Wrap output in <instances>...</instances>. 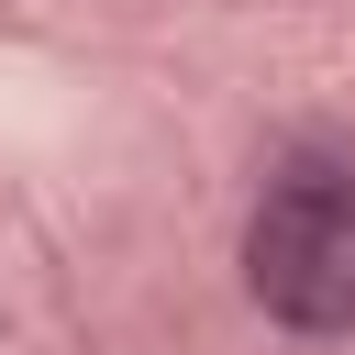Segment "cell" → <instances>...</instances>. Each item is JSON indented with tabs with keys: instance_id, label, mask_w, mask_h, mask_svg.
<instances>
[{
	"instance_id": "6da1fadb",
	"label": "cell",
	"mask_w": 355,
	"mask_h": 355,
	"mask_svg": "<svg viewBox=\"0 0 355 355\" xmlns=\"http://www.w3.org/2000/svg\"><path fill=\"white\" fill-rule=\"evenodd\" d=\"M244 288L288 333H355V178H288L244 222Z\"/></svg>"
}]
</instances>
